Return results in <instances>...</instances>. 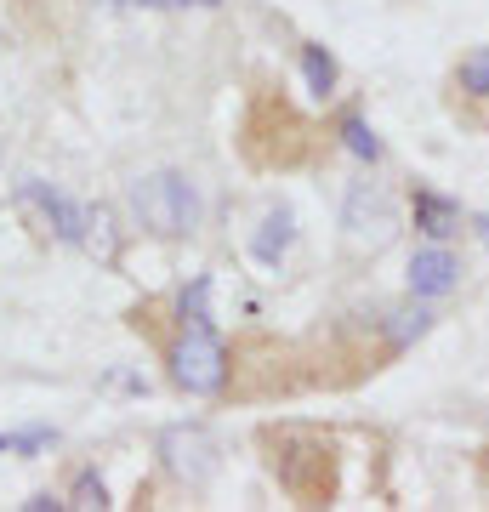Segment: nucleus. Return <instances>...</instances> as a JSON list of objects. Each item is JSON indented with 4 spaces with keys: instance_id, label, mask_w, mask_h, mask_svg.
<instances>
[{
    "instance_id": "f257e3e1",
    "label": "nucleus",
    "mask_w": 489,
    "mask_h": 512,
    "mask_svg": "<svg viewBox=\"0 0 489 512\" xmlns=\"http://www.w3.org/2000/svg\"><path fill=\"white\" fill-rule=\"evenodd\" d=\"M256 444H262L273 484L296 507H330L336 501V490H342V444H336V433L313 427V421H262Z\"/></svg>"
},
{
    "instance_id": "f03ea898",
    "label": "nucleus",
    "mask_w": 489,
    "mask_h": 512,
    "mask_svg": "<svg viewBox=\"0 0 489 512\" xmlns=\"http://www.w3.org/2000/svg\"><path fill=\"white\" fill-rule=\"evenodd\" d=\"M319 143H325V131L313 126L285 92L256 86V92L245 97L234 148H239V160L251 165V171H268V177L273 171H302V165L319 160Z\"/></svg>"
},
{
    "instance_id": "7ed1b4c3",
    "label": "nucleus",
    "mask_w": 489,
    "mask_h": 512,
    "mask_svg": "<svg viewBox=\"0 0 489 512\" xmlns=\"http://www.w3.org/2000/svg\"><path fill=\"white\" fill-rule=\"evenodd\" d=\"M325 382V359L296 342H273V336H251L234 348V365H228V393L234 399H290L302 387Z\"/></svg>"
},
{
    "instance_id": "20e7f679",
    "label": "nucleus",
    "mask_w": 489,
    "mask_h": 512,
    "mask_svg": "<svg viewBox=\"0 0 489 512\" xmlns=\"http://www.w3.org/2000/svg\"><path fill=\"white\" fill-rule=\"evenodd\" d=\"M160 353H165V376L194 393V399H217L228 393V365L234 353L222 348V336L211 319H177L171 336H160Z\"/></svg>"
},
{
    "instance_id": "39448f33",
    "label": "nucleus",
    "mask_w": 489,
    "mask_h": 512,
    "mask_svg": "<svg viewBox=\"0 0 489 512\" xmlns=\"http://www.w3.org/2000/svg\"><path fill=\"white\" fill-rule=\"evenodd\" d=\"M131 211L154 239H188L200 228V188L182 171H148L131 183Z\"/></svg>"
},
{
    "instance_id": "423d86ee",
    "label": "nucleus",
    "mask_w": 489,
    "mask_h": 512,
    "mask_svg": "<svg viewBox=\"0 0 489 512\" xmlns=\"http://www.w3.org/2000/svg\"><path fill=\"white\" fill-rule=\"evenodd\" d=\"M444 103H450V114L461 126L489 137V46L461 52V63H455L450 80H444Z\"/></svg>"
},
{
    "instance_id": "0eeeda50",
    "label": "nucleus",
    "mask_w": 489,
    "mask_h": 512,
    "mask_svg": "<svg viewBox=\"0 0 489 512\" xmlns=\"http://www.w3.org/2000/svg\"><path fill=\"white\" fill-rule=\"evenodd\" d=\"M12 205L18 211H40V228L52 239H63V245H80L86 239V205L63 200L52 183H40V177H23L18 188H12Z\"/></svg>"
},
{
    "instance_id": "6e6552de",
    "label": "nucleus",
    "mask_w": 489,
    "mask_h": 512,
    "mask_svg": "<svg viewBox=\"0 0 489 512\" xmlns=\"http://www.w3.org/2000/svg\"><path fill=\"white\" fill-rule=\"evenodd\" d=\"M342 228H347V245L353 251H381L387 239H393V205H387V194L370 183H359L353 194H347V211H342Z\"/></svg>"
},
{
    "instance_id": "1a4fd4ad",
    "label": "nucleus",
    "mask_w": 489,
    "mask_h": 512,
    "mask_svg": "<svg viewBox=\"0 0 489 512\" xmlns=\"http://www.w3.org/2000/svg\"><path fill=\"white\" fill-rule=\"evenodd\" d=\"M160 456L182 484H205V478L217 473V444H211L205 427H171L160 439Z\"/></svg>"
},
{
    "instance_id": "9d476101",
    "label": "nucleus",
    "mask_w": 489,
    "mask_h": 512,
    "mask_svg": "<svg viewBox=\"0 0 489 512\" xmlns=\"http://www.w3.org/2000/svg\"><path fill=\"white\" fill-rule=\"evenodd\" d=\"M455 279H461V262L444 245H427V251L410 256V291L416 296H444L455 291Z\"/></svg>"
},
{
    "instance_id": "9b49d317",
    "label": "nucleus",
    "mask_w": 489,
    "mask_h": 512,
    "mask_svg": "<svg viewBox=\"0 0 489 512\" xmlns=\"http://www.w3.org/2000/svg\"><path fill=\"white\" fill-rule=\"evenodd\" d=\"M290 239H296V222H290L285 205H273L268 217H262V228H256V239H251V256L262 268H279V256L290 251Z\"/></svg>"
},
{
    "instance_id": "f8f14e48",
    "label": "nucleus",
    "mask_w": 489,
    "mask_h": 512,
    "mask_svg": "<svg viewBox=\"0 0 489 512\" xmlns=\"http://www.w3.org/2000/svg\"><path fill=\"white\" fill-rule=\"evenodd\" d=\"M80 251H91L103 268L120 262V228H114L109 205H86V239H80Z\"/></svg>"
},
{
    "instance_id": "ddd939ff",
    "label": "nucleus",
    "mask_w": 489,
    "mask_h": 512,
    "mask_svg": "<svg viewBox=\"0 0 489 512\" xmlns=\"http://www.w3.org/2000/svg\"><path fill=\"white\" fill-rule=\"evenodd\" d=\"M416 228L433 239H450L455 228H461V211H455L444 194H433V188H416Z\"/></svg>"
},
{
    "instance_id": "4468645a",
    "label": "nucleus",
    "mask_w": 489,
    "mask_h": 512,
    "mask_svg": "<svg viewBox=\"0 0 489 512\" xmlns=\"http://www.w3.org/2000/svg\"><path fill=\"white\" fill-rule=\"evenodd\" d=\"M302 74H308V92L313 97L336 92V57H330L325 46H302Z\"/></svg>"
},
{
    "instance_id": "2eb2a0df",
    "label": "nucleus",
    "mask_w": 489,
    "mask_h": 512,
    "mask_svg": "<svg viewBox=\"0 0 489 512\" xmlns=\"http://www.w3.org/2000/svg\"><path fill=\"white\" fill-rule=\"evenodd\" d=\"M57 444V427H23V433H0V456H46Z\"/></svg>"
},
{
    "instance_id": "dca6fc26",
    "label": "nucleus",
    "mask_w": 489,
    "mask_h": 512,
    "mask_svg": "<svg viewBox=\"0 0 489 512\" xmlns=\"http://www.w3.org/2000/svg\"><path fill=\"white\" fill-rule=\"evenodd\" d=\"M69 507H80V512H103L109 507V484H103V478L91 473H74V484H69Z\"/></svg>"
},
{
    "instance_id": "f3484780",
    "label": "nucleus",
    "mask_w": 489,
    "mask_h": 512,
    "mask_svg": "<svg viewBox=\"0 0 489 512\" xmlns=\"http://www.w3.org/2000/svg\"><path fill=\"white\" fill-rule=\"evenodd\" d=\"M342 143L353 148L359 160H381V143H376V131L364 126L359 114H347V120H342Z\"/></svg>"
},
{
    "instance_id": "a211bd4d",
    "label": "nucleus",
    "mask_w": 489,
    "mask_h": 512,
    "mask_svg": "<svg viewBox=\"0 0 489 512\" xmlns=\"http://www.w3.org/2000/svg\"><path fill=\"white\" fill-rule=\"evenodd\" d=\"M63 507H69V495H52V490H35L23 501V512H63Z\"/></svg>"
},
{
    "instance_id": "6ab92c4d",
    "label": "nucleus",
    "mask_w": 489,
    "mask_h": 512,
    "mask_svg": "<svg viewBox=\"0 0 489 512\" xmlns=\"http://www.w3.org/2000/svg\"><path fill=\"white\" fill-rule=\"evenodd\" d=\"M177 6H205V12H211V6H222V0H177Z\"/></svg>"
},
{
    "instance_id": "aec40b11",
    "label": "nucleus",
    "mask_w": 489,
    "mask_h": 512,
    "mask_svg": "<svg viewBox=\"0 0 489 512\" xmlns=\"http://www.w3.org/2000/svg\"><path fill=\"white\" fill-rule=\"evenodd\" d=\"M137 6H154V12H160V6H177V0H137Z\"/></svg>"
},
{
    "instance_id": "412c9836",
    "label": "nucleus",
    "mask_w": 489,
    "mask_h": 512,
    "mask_svg": "<svg viewBox=\"0 0 489 512\" xmlns=\"http://www.w3.org/2000/svg\"><path fill=\"white\" fill-rule=\"evenodd\" d=\"M103 6H131V0H103Z\"/></svg>"
},
{
    "instance_id": "4be33fe9",
    "label": "nucleus",
    "mask_w": 489,
    "mask_h": 512,
    "mask_svg": "<svg viewBox=\"0 0 489 512\" xmlns=\"http://www.w3.org/2000/svg\"><path fill=\"white\" fill-rule=\"evenodd\" d=\"M478 228H484V239H489V217H484V222H478Z\"/></svg>"
}]
</instances>
